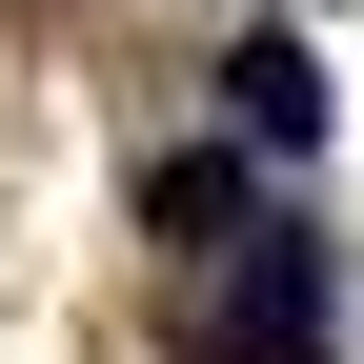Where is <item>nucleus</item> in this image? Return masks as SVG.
Here are the masks:
<instances>
[{
    "instance_id": "nucleus-1",
    "label": "nucleus",
    "mask_w": 364,
    "mask_h": 364,
    "mask_svg": "<svg viewBox=\"0 0 364 364\" xmlns=\"http://www.w3.org/2000/svg\"><path fill=\"white\" fill-rule=\"evenodd\" d=\"M203 344H223V364H344V243H324V223H243Z\"/></svg>"
},
{
    "instance_id": "nucleus-3",
    "label": "nucleus",
    "mask_w": 364,
    "mask_h": 364,
    "mask_svg": "<svg viewBox=\"0 0 364 364\" xmlns=\"http://www.w3.org/2000/svg\"><path fill=\"white\" fill-rule=\"evenodd\" d=\"M142 223H162V243H223V223H263L243 142H182V162H142Z\"/></svg>"
},
{
    "instance_id": "nucleus-2",
    "label": "nucleus",
    "mask_w": 364,
    "mask_h": 364,
    "mask_svg": "<svg viewBox=\"0 0 364 364\" xmlns=\"http://www.w3.org/2000/svg\"><path fill=\"white\" fill-rule=\"evenodd\" d=\"M223 142H263V162H304V142H324V41H304V21L223 41Z\"/></svg>"
}]
</instances>
